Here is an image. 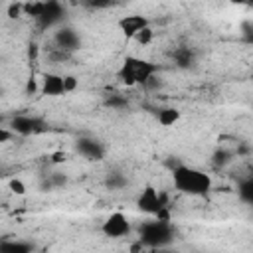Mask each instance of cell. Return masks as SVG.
<instances>
[{
  "instance_id": "obj_14",
  "label": "cell",
  "mask_w": 253,
  "mask_h": 253,
  "mask_svg": "<svg viewBox=\"0 0 253 253\" xmlns=\"http://www.w3.org/2000/svg\"><path fill=\"white\" fill-rule=\"evenodd\" d=\"M237 194H239L241 202L253 206V176L247 178V180H243V182H239V186H237Z\"/></svg>"
},
{
  "instance_id": "obj_22",
  "label": "cell",
  "mask_w": 253,
  "mask_h": 253,
  "mask_svg": "<svg viewBox=\"0 0 253 253\" xmlns=\"http://www.w3.org/2000/svg\"><path fill=\"white\" fill-rule=\"evenodd\" d=\"M12 136H14V132H12L8 126H2V128H0V142H8Z\"/></svg>"
},
{
  "instance_id": "obj_2",
  "label": "cell",
  "mask_w": 253,
  "mask_h": 253,
  "mask_svg": "<svg viewBox=\"0 0 253 253\" xmlns=\"http://www.w3.org/2000/svg\"><path fill=\"white\" fill-rule=\"evenodd\" d=\"M158 71V67L154 63H150L148 59L136 57V55H126L117 71L119 79L125 85H144L150 79H154V73Z\"/></svg>"
},
{
  "instance_id": "obj_17",
  "label": "cell",
  "mask_w": 253,
  "mask_h": 253,
  "mask_svg": "<svg viewBox=\"0 0 253 253\" xmlns=\"http://www.w3.org/2000/svg\"><path fill=\"white\" fill-rule=\"evenodd\" d=\"M152 36H154V32H152V28L148 26L146 30H142V32H140V34L134 38V42H136L138 45H148V43L152 42Z\"/></svg>"
},
{
  "instance_id": "obj_18",
  "label": "cell",
  "mask_w": 253,
  "mask_h": 253,
  "mask_svg": "<svg viewBox=\"0 0 253 253\" xmlns=\"http://www.w3.org/2000/svg\"><path fill=\"white\" fill-rule=\"evenodd\" d=\"M22 12H24V4H22V2H12V4L8 6V16H10V18H18Z\"/></svg>"
},
{
  "instance_id": "obj_20",
  "label": "cell",
  "mask_w": 253,
  "mask_h": 253,
  "mask_svg": "<svg viewBox=\"0 0 253 253\" xmlns=\"http://www.w3.org/2000/svg\"><path fill=\"white\" fill-rule=\"evenodd\" d=\"M107 105H109V107H115V109H123V107H126V99H121V97H111V99L107 101Z\"/></svg>"
},
{
  "instance_id": "obj_7",
  "label": "cell",
  "mask_w": 253,
  "mask_h": 253,
  "mask_svg": "<svg viewBox=\"0 0 253 253\" xmlns=\"http://www.w3.org/2000/svg\"><path fill=\"white\" fill-rule=\"evenodd\" d=\"M119 30L125 38L128 40H134L142 30H146L150 24H148V18L142 16V14H128V16H123L119 22Z\"/></svg>"
},
{
  "instance_id": "obj_6",
  "label": "cell",
  "mask_w": 253,
  "mask_h": 253,
  "mask_svg": "<svg viewBox=\"0 0 253 253\" xmlns=\"http://www.w3.org/2000/svg\"><path fill=\"white\" fill-rule=\"evenodd\" d=\"M101 231L105 237H111V239H121L125 235L130 233V221L125 213L121 211H113L101 225Z\"/></svg>"
},
{
  "instance_id": "obj_13",
  "label": "cell",
  "mask_w": 253,
  "mask_h": 253,
  "mask_svg": "<svg viewBox=\"0 0 253 253\" xmlns=\"http://www.w3.org/2000/svg\"><path fill=\"white\" fill-rule=\"evenodd\" d=\"M156 121L162 126H172V125H176L180 121V111L176 107H162L156 113Z\"/></svg>"
},
{
  "instance_id": "obj_11",
  "label": "cell",
  "mask_w": 253,
  "mask_h": 253,
  "mask_svg": "<svg viewBox=\"0 0 253 253\" xmlns=\"http://www.w3.org/2000/svg\"><path fill=\"white\" fill-rule=\"evenodd\" d=\"M63 16V6L59 2H45V12L43 16L38 20L42 24V28H49L53 24H57Z\"/></svg>"
},
{
  "instance_id": "obj_23",
  "label": "cell",
  "mask_w": 253,
  "mask_h": 253,
  "mask_svg": "<svg viewBox=\"0 0 253 253\" xmlns=\"http://www.w3.org/2000/svg\"><path fill=\"white\" fill-rule=\"evenodd\" d=\"M36 89H38V87H36V79H34V77H30V79H28V83H26V93H28V95H34V93H36Z\"/></svg>"
},
{
  "instance_id": "obj_4",
  "label": "cell",
  "mask_w": 253,
  "mask_h": 253,
  "mask_svg": "<svg viewBox=\"0 0 253 253\" xmlns=\"http://www.w3.org/2000/svg\"><path fill=\"white\" fill-rule=\"evenodd\" d=\"M8 128H10L14 134L30 136V134L42 132V130L45 128V123H43L40 117H32V115H16V117L10 119Z\"/></svg>"
},
{
  "instance_id": "obj_25",
  "label": "cell",
  "mask_w": 253,
  "mask_h": 253,
  "mask_svg": "<svg viewBox=\"0 0 253 253\" xmlns=\"http://www.w3.org/2000/svg\"><path fill=\"white\" fill-rule=\"evenodd\" d=\"M156 253H176V251H168V249H156Z\"/></svg>"
},
{
  "instance_id": "obj_21",
  "label": "cell",
  "mask_w": 253,
  "mask_h": 253,
  "mask_svg": "<svg viewBox=\"0 0 253 253\" xmlns=\"http://www.w3.org/2000/svg\"><path fill=\"white\" fill-rule=\"evenodd\" d=\"M10 190L16 192V194H24L26 192V186L20 180H10Z\"/></svg>"
},
{
  "instance_id": "obj_5",
  "label": "cell",
  "mask_w": 253,
  "mask_h": 253,
  "mask_svg": "<svg viewBox=\"0 0 253 253\" xmlns=\"http://www.w3.org/2000/svg\"><path fill=\"white\" fill-rule=\"evenodd\" d=\"M136 208L146 215H158L164 210V198L156 188L146 186L136 198Z\"/></svg>"
},
{
  "instance_id": "obj_10",
  "label": "cell",
  "mask_w": 253,
  "mask_h": 253,
  "mask_svg": "<svg viewBox=\"0 0 253 253\" xmlns=\"http://www.w3.org/2000/svg\"><path fill=\"white\" fill-rule=\"evenodd\" d=\"M55 43H57V47L59 49H77L79 47V36L75 34V30H71V28H59L57 32H55Z\"/></svg>"
},
{
  "instance_id": "obj_24",
  "label": "cell",
  "mask_w": 253,
  "mask_h": 253,
  "mask_svg": "<svg viewBox=\"0 0 253 253\" xmlns=\"http://www.w3.org/2000/svg\"><path fill=\"white\" fill-rule=\"evenodd\" d=\"M51 162H55V164L65 162V152H53V154H51Z\"/></svg>"
},
{
  "instance_id": "obj_19",
  "label": "cell",
  "mask_w": 253,
  "mask_h": 253,
  "mask_svg": "<svg viewBox=\"0 0 253 253\" xmlns=\"http://www.w3.org/2000/svg\"><path fill=\"white\" fill-rule=\"evenodd\" d=\"M63 85H65V93H71L77 89V79L73 75H63Z\"/></svg>"
},
{
  "instance_id": "obj_1",
  "label": "cell",
  "mask_w": 253,
  "mask_h": 253,
  "mask_svg": "<svg viewBox=\"0 0 253 253\" xmlns=\"http://www.w3.org/2000/svg\"><path fill=\"white\" fill-rule=\"evenodd\" d=\"M172 184L180 194L186 196H206L211 190V178L204 170L186 166V164H176L172 168Z\"/></svg>"
},
{
  "instance_id": "obj_8",
  "label": "cell",
  "mask_w": 253,
  "mask_h": 253,
  "mask_svg": "<svg viewBox=\"0 0 253 253\" xmlns=\"http://www.w3.org/2000/svg\"><path fill=\"white\" fill-rule=\"evenodd\" d=\"M42 95L45 97H59L65 93V85H63V75L57 73H43L42 75V85H40Z\"/></svg>"
},
{
  "instance_id": "obj_26",
  "label": "cell",
  "mask_w": 253,
  "mask_h": 253,
  "mask_svg": "<svg viewBox=\"0 0 253 253\" xmlns=\"http://www.w3.org/2000/svg\"><path fill=\"white\" fill-rule=\"evenodd\" d=\"M249 77H251V81H253V67H251V73H249Z\"/></svg>"
},
{
  "instance_id": "obj_12",
  "label": "cell",
  "mask_w": 253,
  "mask_h": 253,
  "mask_svg": "<svg viewBox=\"0 0 253 253\" xmlns=\"http://www.w3.org/2000/svg\"><path fill=\"white\" fill-rule=\"evenodd\" d=\"M34 247L28 241L20 239H2L0 243V253H32Z\"/></svg>"
},
{
  "instance_id": "obj_16",
  "label": "cell",
  "mask_w": 253,
  "mask_h": 253,
  "mask_svg": "<svg viewBox=\"0 0 253 253\" xmlns=\"http://www.w3.org/2000/svg\"><path fill=\"white\" fill-rule=\"evenodd\" d=\"M45 12V2H28L24 4V14L26 16H32L36 20H40Z\"/></svg>"
},
{
  "instance_id": "obj_15",
  "label": "cell",
  "mask_w": 253,
  "mask_h": 253,
  "mask_svg": "<svg viewBox=\"0 0 253 253\" xmlns=\"http://www.w3.org/2000/svg\"><path fill=\"white\" fill-rule=\"evenodd\" d=\"M174 59L180 67H190L194 63V53L190 51V47H180V49H176Z\"/></svg>"
},
{
  "instance_id": "obj_3",
  "label": "cell",
  "mask_w": 253,
  "mask_h": 253,
  "mask_svg": "<svg viewBox=\"0 0 253 253\" xmlns=\"http://www.w3.org/2000/svg\"><path fill=\"white\" fill-rule=\"evenodd\" d=\"M174 239V231L170 221L164 219H154V221H146L140 227V243L152 249H164L172 243Z\"/></svg>"
},
{
  "instance_id": "obj_9",
  "label": "cell",
  "mask_w": 253,
  "mask_h": 253,
  "mask_svg": "<svg viewBox=\"0 0 253 253\" xmlns=\"http://www.w3.org/2000/svg\"><path fill=\"white\" fill-rule=\"evenodd\" d=\"M77 152H79L83 158H87V160H103V156H105L103 144H101L99 140L87 138V136L77 140Z\"/></svg>"
}]
</instances>
